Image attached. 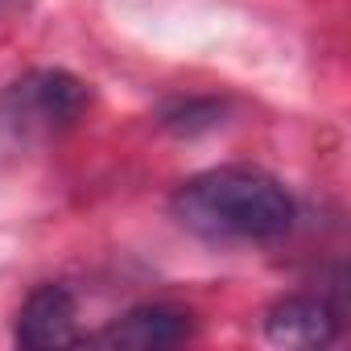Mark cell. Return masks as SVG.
I'll use <instances>...</instances> for the list:
<instances>
[{
  "label": "cell",
  "mask_w": 351,
  "mask_h": 351,
  "mask_svg": "<svg viewBox=\"0 0 351 351\" xmlns=\"http://www.w3.org/2000/svg\"><path fill=\"white\" fill-rule=\"evenodd\" d=\"M87 99H91V91L75 75H66V71H38V75L21 79L9 91V120H17L25 132L50 136V132L71 128L83 116Z\"/></svg>",
  "instance_id": "cell-2"
},
{
  "label": "cell",
  "mask_w": 351,
  "mask_h": 351,
  "mask_svg": "<svg viewBox=\"0 0 351 351\" xmlns=\"http://www.w3.org/2000/svg\"><path fill=\"white\" fill-rule=\"evenodd\" d=\"M17 343L34 351L79 343V306L66 285H38L17 310Z\"/></svg>",
  "instance_id": "cell-3"
},
{
  "label": "cell",
  "mask_w": 351,
  "mask_h": 351,
  "mask_svg": "<svg viewBox=\"0 0 351 351\" xmlns=\"http://www.w3.org/2000/svg\"><path fill=\"white\" fill-rule=\"evenodd\" d=\"M265 335L285 347H318L335 339V310L318 298H285L265 314Z\"/></svg>",
  "instance_id": "cell-5"
},
{
  "label": "cell",
  "mask_w": 351,
  "mask_h": 351,
  "mask_svg": "<svg viewBox=\"0 0 351 351\" xmlns=\"http://www.w3.org/2000/svg\"><path fill=\"white\" fill-rule=\"evenodd\" d=\"M173 215L186 232L215 244H265L293 228V199L265 169L223 165L182 182Z\"/></svg>",
  "instance_id": "cell-1"
},
{
  "label": "cell",
  "mask_w": 351,
  "mask_h": 351,
  "mask_svg": "<svg viewBox=\"0 0 351 351\" xmlns=\"http://www.w3.org/2000/svg\"><path fill=\"white\" fill-rule=\"evenodd\" d=\"M0 5H5V0H0Z\"/></svg>",
  "instance_id": "cell-6"
},
{
  "label": "cell",
  "mask_w": 351,
  "mask_h": 351,
  "mask_svg": "<svg viewBox=\"0 0 351 351\" xmlns=\"http://www.w3.org/2000/svg\"><path fill=\"white\" fill-rule=\"evenodd\" d=\"M191 335H195V318L186 310L141 306V310H128L124 318H116L95 343H108V347H173V343H186Z\"/></svg>",
  "instance_id": "cell-4"
}]
</instances>
